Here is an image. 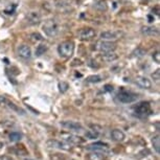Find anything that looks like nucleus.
Wrapping results in <instances>:
<instances>
[{
  "label": "nucleus",
  "instance_id": "nucleus-4",
  "mask_svg": "<svg viewBox=\"0 0 160 160\" xmlns=\"http://www.w3.org/2000/svg\"><path fill=\"white\" fill-rule=\"evenodd\" d=\"M137 98H138L137 94L129 91H119L116 94V99L119 102H122V104H131V102H136Z\"/></svg>",
  "mask_w": 160,
  "mask_h": 160
},
{
  "label": "nucleus",
  "instance_id": "nucleus-11",
  "mask_svg": "<svg viewBox=\"0 0 160 160\" xmlns=\"http://www.w3.org/2000/svg\"><path fill=\"white\" fill-rule=\"evenodd\" d=\"M87 150L89 151H92V152H99V153H108L109 152V147L108 144H106L104 142H94V143H91L87 147Z\"/></svg>",
  "mask_w": 160,
  "mask_h": 160
},
{
  "label": "nucleus",
  "instance_id": "nucleus-37",
  "mask_svg": "<svg viewBox=\"0 0 160 160\" xmlns=\"http://www.w3.org/2000/svg\"><path fill=\"white\" fill-rule=\"evenodd\" d=\"M149 20H150V22H153L154 21V19L152 18V16H149Z\"/></svg>",
  "mask_w": 160,
  "mask_h": 160
},
{
  "label": "nucleus",
  "instance_id": "nucleus-36",
  "mask_svg": "<svg viewBox=\"0 0 160 160\" xmlns=\"http://www.w3.org/2000/svg\"><path fill=\"white\" fill-rule=\"evenodd\" d=\"M5 101L4 98H2V96H0V105H1V102H3Z\"/></svg>",
  "mask_w": 160,
  "mask_h": 160
},
{
  "label": "nucleus",
  "instance_id": "nucleus-18",
  "mask_svg": "<svg viewBox=\"0 0 160 160\" xmlns=\"http://www.w3.org/2000/svg\"><path fill=\"white\" fill-rule=\"evenodd\" d=\"M104 158H105V154L99 152H92L88 154L86 157L87 160H104Z\"/></svg>",
  "mask_w": 160,
  "mask_h": 160
},
{
  "label": "nucleus",
  "instance_id": "nucleus-35",
  "mask_svg": "<svg viewBox=\"0 0 160 160\" xmlns=\"http://www.w3.org/2000/svg\"><path fill=\"white\" fill-rule=\"evenodd\" d=\"M0 160H12L10 157H7V156H3V157H0Z\"/></svg>",
  "mask_w": 160,
  "mask_h": 160
},
{
  "label": "nucleus",
  "instance_id": "nucleus-5",
  "mask_svg": "<svg viewBox=\"0 0 160 160\" xmlns=\"http://www.w3.org/2000/svg\"><path fill=\"white\" fill-rule=\"evenodd\" d=\"M96 49L101 52H108V51H114L116 49V44L114 41H106L101 40L96 44Z\"/></svg>",
  "mask_w": 160,
  "mask_h": 160
},
{
  "label": "nucleus",
  "instance_id": "nucleus-9",
  "mask_svg": "<svg viewBox=\"0 0 160 160\" xmlns=\"http://www.w3.org/2000/svg\"><path fill=\"white\" fill-rule=\"evenodd\" d=\"M47 147L48 148H52V149H59V150H63V151H69L71 149V146L68 144L67 142H62L60 140H56V139H49L47 141Z\"/></svg>",
  "mask_w": 160,
  "mask_h": 160
},
{
  "label": "nucleus",
  "instance_id": "nucleus-3",
  "mask_svg": "<svg viewBox=\"0 0 160 160\" xmlns=\"http://www.w3.org/2000/svg\"><path fill=\"white\" fill-rule=\"evenodd\" d=\"M152 112L151 105L148 102H140L134 107V113L138 117H148L152 114Z\"/></svg>",
  "mask_w": 160,
  "mask_h": 160
},
{
  "label": "nucleus",
  "instance_id": "nucleus-25",
  "mask_svg": "<svg viewBox=\"0 0 160 160\" xmlns=\"http://www.w3.org/2000/svg\"><path fill=\"white\" fill-rule=\"evenodd\" d=\"M87 82L91 83V84H95V83H99L102 82V77L98 74H94V75H90V77L87 78Z\"/></svg>",
  "mask_w": 160,
  "mask_h": 160
},
{
  "label": "nucleus",
  "instance_id": "nucleus-26",
  "mask_svg": "<svg viewBox=\"0 0 160 160\" xmlns=\"http://www.w3.org/2000/svg\"><path fill=\"white\" fill-rule=\"evenodd\" d=\"M8 137H10L11 141H13V142H16V141L21 140V138H22V134L19 133V132H12Z\"/></svg>",
  "mask_w": 160,
  "mask_h": 160
},
{
  "label": "nucleus",
  "instance_id": "nucleus-1",
  "mask_svg": "<svg viewBox=\"0 0 160 160\" xmlns=\"http://www.w3.org/2000/svg\"><path fill=\"white\" fill-rule=\"evenodd\" d=\"M43 32H45V35L50 38L56 37V36H58L60 32L59 23L55 19H48L43 24Z\"/></svg>",
  "mask_w": 160,
  "mask_h": 160
},
{
  "label": "nucleus",
  "instance_id": "nucleus-34",
  "mask_svg": "<svg viewBox=\"0 0 160 160\" xmlns=\"http://www.w3.org/2000/svg\"><path fill=\"white\" fill-rule=\"evenodd\" d=\"M153 11H155L156 12V15H159L160 14V12H159V7H156L155 8H153Z\"/></svg>",
  "mask_w": 160,
  "mask_h": 160
},
{
  "label": "nucleus",
  "instance_id": "nucleus-30",
  "mask_svg": "<svg viewBox=\"0 0 160 160\" xmlns=\"http://www.w3.org/2000/svg\"><path fill=\"white\" fill-rule=\"evenodd\" d=\"M50 160H66L65 157L60 154H51L50 155Z\"/></svg>",
  "mask_w": 160,
  "mask_h": 160
},
{
  "label": "nucleus",
  "instance_id": "nucleus-27",
  "mask_svg": "<svg viewBox=\"0 0 160 160\" xmlns=\"http://www.w3.org/2000/svg\"><path fill=\"white\" fill-rule=\"evenodd\" d=\"M144 55H146V50L141 47H137L136 49L132 52L133 57H143Z\"/></svg>",
  "mask_w": 160,
  "mask_h": 160
},
{
  "label": "nucleus",
  "instance_id": "nucleus-10",
  "mask_svg": "<svg viewBox=\"0 0 160 160\" xmlns=\"http://www.w3.org/2000/svg\"><path fill=\"white\" fill-rule=\"evenodd\" d=\"M61 126L66 130L69 131H73V132H81L83 131L84 128L80 122H71V120H65V122H61Z\"/></svg>",
  "mask_w": 160,
  "mask_h": 160
},
{
  "label": "nucleus",
  "instance_id": "nucleus-22",
  "mask_svg": "<svg viewBox=\"0 0 160 160\" xmlns=\"http://www.w3.org/2000/svg\"><path fill=\"white\" fill-rule=\"evenodd\" d=\"M152 144H153V148L154 150L156 151L157 154L160 153V137L159 135H156L152 138Z\"/></svg>",
  "mask_w": 160,
  "mask_h": 160
},
{
  "label": "nucleus",
  "instance_id": "nucleus-17",
  "mask_svg": "<svg viewBox=\"0 0 160 160\" xmlns=\"http://www.w3.org/2000/svg\"><path fill=\"white\" fill-rule=\"evenodd\" d=\"M102 59L104 60L105 62H114L118 59V56L116 55V52L114 51H108V52H102Z\"/></svg>",
  "mask_w": 160,
  "mask_h": 160
},
{
  "label": "nucleus",
  "instance_id": "nucleus-21",
  "mask_svg": "<svg viewBox=\"0 0 160 160\" xmlns=\"http://www.w3.org/2000/svg\"><path fill=\"white\" fill-rule=\"evenodd\" d=\"M15 153L17 154V155H19V156H26V155H28V150L25 149V147L24 146H16L15 147Z\"/></svg>",
  "mask_w": 160,
  "mask_h": 160
},
{
  "label": "nucleus",
  "instance_id": "nucleus-12",
  "mask_svg": "<svg viewBox=\"0 0 160 160\" xmlns=\"http://www.w3.org/2000/svg\"><path fill=\"white\" fill-rule=\"evenodd\" d=\"M62 137L64 139L65 142H67L68 144H81L84 142V139L82 137L77 136L73 134H62Z\"/></svg>",
  "mask_w": 160,
  "mask_h": 160
},
{
  "label": "nucleus",
  "instance_id": "nucleus-29",
  "mask_svg": "<svg viewBox=\"0 0 160 160\" xmlns=\"http://www.w3.org/2000/svg\"><path fill=\"white\" fill-rule=\"evenodd\" d=\"M31 38H32V42H40V41L43 40L42 35L39 34V32H32V34L31 35Z\"/></svg>",
  "mask_w": 160,
  "mask_h": 160
},
{
  "label": "nucleus",
  "instance_id": "nucleus-32",
  "mask_svg": "<svg viewBox=\"0 0 160 160\" xmlns=\"http://www.w3.org/2000/svg\"><path fill=\"white\" fill-rule=\"evenodd\" d=\"M153 59H154V61H155L156 63H158V64L160 63V52L158 50L153 53Z\"/></svg>",
  "mask_w": 160,
  "mask_h": 160
},
{
  "label": "nucleus",
  "instance_id": "nucleus-33",
  "mask_svg": "<svg viewBox=\"0 0 160 160\" xmlns=\"http://www.w3.org/2000/svg\"><path fill=\"white\" fill-rule=\"evenodd\" d=\"M104 90H105V91H112V90H113V87L111 86V85H106V86L104 87Z\"/></svg>",
  "mask_w": 160,
  "mask_h": 160
},
{
  "label": "nucleus",
  "instance_id": "nucleus-20",
  "mask_svg": "<svg viewBox=\"0 0 160 160\" xmlns=\"http://www.w3.org/2000/svg\"><path fill=\"white\" fill-rule=\"evenodd\" d=\"M99 135V130H95V128L90 129L86 132V137L89 138V139H95L98 138Z\"/></svg>",
  "mask_w": 160,
  "mask_h": 160
},
{
  "label": "nucleus",
  "instance_id": "nucleus-7",
  "mask_svg": "<svg viewBox=\"0 0 160 160\" xmlns=\"http://www.w3.org/2000/svg\"><path fill=\"white\" fill-rule=\"evenodd\" d=\"M122 35H123V32L120 31H106V32H102L99 37H101L102 40L116 41V40H118L119 38H122Z\"/></svg>",
  "mask_w": 160,
  "mask_h": 160
},
{
  "label": "nucleus",
  "instance_id": "nucleus-28",
  "mask_svg": "<svg viewBox=\"0 0 160 160\" xmlns=\"http://www.w3.org/2000/svg\"><path fill=\"white\" fill-rule=\"evenodd\" d=\"M58 87H59V91L61 92V93H65L66 91L68 90V88H69V85L66 82H60L59 83V85H58Z\"/></svg>",
  "mask_w": 160,
  "mask_h": 160
},
{
  "label": "nucleus",
  "instance_id": "nucleus-2",
  "mask_svg": "<svg viewBox=\"0 0 160 160\" xmlns=\"http://www.w3.org/2000/svg\"><path fill=\"white\" fill-rule=\"evenodd\" d=\"M74 51V43L72 41L62 42L58 46V52L62 58L69 59L71 58Z\"/></svg>",
  "mask_w": 160,
  "mask_h": 160
},
{
  "label": "nucleus",
  "instance_id": "nucleus-13",
  "mask_svg": "<svg viewBox=\"0 0 160 160\" xmlns=\"http://www.w3.org/2000/svg\"><path fill=\"white\" fill-rule=\"evenodd\" d=\"M18 55L20 58L24 60H28L32 58V49L31 47H28V45H20L18 47Z\"/></svg>",
  "mask_w": 160,
  "mask_h": 160
},
{
  "label": "nucleus",
  "instance_id": "nucleus-8",
  "mask_svg": "<svg viewBox=\"0 0 160 160\" xmlns=\"http://www.w3.org/2000/svg\"><path fill=\"white\" fill-rule=\"evenodd\" d=\"M25 21L29 25H37L41 22V15L37 11L28 12L25 16Z\"/></svg>",
  "mask_w": 160,
  "mask_h": 160
},
{
  "label": "nucleus",
  "instance_id": "nucleus-16",
  "mask_svg": "<svg viewBox=\"0 0 160 160\" xmlns=\"http://www.w3.org/2000/svg\"><path fill=\"white\" fill-rule=\"evenodd\" d=\"M111 137H112L113 140L115 141H123L126 138V134L123 133L122 130L119 129H114L112 130V132H111Z\"/></svg>",
  "mask_w": 160,
  "mask_h": 160
},
{
  "label": "nucleus",
  "instance_id": "nucleus-19",
  "mask_svg": "<svg viewBox=\"0 0 160 160\" xmlns=\"http://www.w3.org/2000/svg\"><path fill=\"white\" fill-rule=\"evenodd\" d=\"M95 10L98 12H107L108 11V3L106 0H98L94 5Z\"/></svg>",
  "mask_w": 160,
  "mask_h": 160
},
{
  "label": "nucleus",
  "instance_id": "nucleus-14",
  "mask_svg": "<svg viewBox=\"0 0 160 160\" xmlns=\"http://www.w3.org/2000/svg\"><path fill=\"white\" fill-rule=\"evenodd\" d=\"M135 83L137 84L138 87L142 89H151L152 88V82L146 77H137L135 80Z\"/></svg>",
  "mask_w": 160,
  "mask_h": 160
},
{
  "label": "nucleus",
  "instance_id": "nucleus-6",
  "mask_svg": "<svg viewBox=\"0 0 160 160\" xmlns=\"http://www.w3.org/2000/svg\"><path fill=\"white\" fill-rule=\"evenodd\" d=\"M96 36V32L91 28H86L80 29L78 32V37L82 41H90L94 39Z\"/></svg>",
  "mask_w": 160,
  "mask_h": 160
},
{
  "label": "nucleus",
  "instance_id": "nucleus-23",
  "mask_svg": "<svg viewBox=\"0 0 160 160\" xmlns=\"http://www.w3.org/2000/svg\"><path fill=\"white\" fill-rule=\"evenodd\" d=\"M47 45L46 44H40L37 46V49H36V56L37 57H41L42 55H44L47 50Z\"/></svg>",
  "mask_w": 160,
  "mask_h": 160
},
{
  "label": "nucleus",
  "instance_id": "nucleus-15",
  "mask_svg": "<svg viewBox=\"0 0 160 160\" xmlns=\"http://www.w3.org/2000/svg\"><path fill=\"white\" fill-rule=\"evenodd\" d=\"M141 32L144 36H151V37L159 35V31L154 26H142L141 28Z\"/></svg>",
  "mask_w": 160,
  "mask_h": 160
},
{
  "label": "nucleus",
  "instance_id": "nucleus-24",
  "mask_svg": "<svg viewBox=\"0 0 160 160\" xmlns=\"http://www.w3.org/2000/svg\"><path fill=\"white\" fill-rule=\"evenodd\" d=\"M4 102H7L8 106L11 108V109H13L14 111H16V112H18L19 114H24V111H23L22 109H20V108L18 107L17 105H15V104H14V102H10V101H8V99H5Z\"/></svg>",
  "mask_w": 160,
  "mask_h": 160
},
{
  "label": "nucleus",
  "instance_id": "nucleus-31",
  "mask_svg": "<svg viewBox=\"0 0 160 160\" xmlns=\"http://www.w3.org/2000/svg\"><path fill=\"white\" fill-rule=\"evenodd\" d=\"M152 78L156 81V82H159V80H160V70L159 69H157V70L152 74Z\"/></svg>",
  "mask_w": 160,
  "mask_h": 160
}]
</instances>
